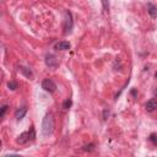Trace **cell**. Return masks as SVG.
Listing matches in <instances>:
<instances>
[{
	"instance_id": "6da1fadb",
	"label": "cell",
	"mask_w": 157,
	"mask_h": 157,
	"mask_svg": "<svg viewBox=\"0 0 157 157\" xmlns=\"http://www.w3.org/2000/svg\"><path fill=\"white\" fill-rule=\"evenodd\" d=\"M54 117L52 113H48L46 114V117L43 119V124H42V133H43V135H46V136H49V135L54 131Z\"/></svg>"
},
{
	"instance_id": "7a4b0ae2",
	"label": "cell",
	"mask_w": 157,
	"mask_h": 157,
	"mask_svg": "<svg viewBox=\"0 0 157 157\" xmlns=\"http://www.w3.org/2000/svg\"><path fill=\"white\" fill-rule=\"evenodd\" d=\"M35 138H36L35 128L31 127V129H29L28 131H25V133H22V134L18 135L17 139H16V142H17L18 145H25V144H27L28 141L35 140Z\"/></svg>"
},
{
	"instance_id": "3957f363",
	"label": "cell",
	"mask_w": 157,
	"mask_h": 157,
	"mask_svg": "<svg viewBox=\"0 0 157 157\" xmlns=\"http://www.w3.org/2000/svg\"><path fill=\"white\" fill-rule=\"evenodd\" d=\"M42 88H43L46 92L53 93L57 91V83L52 80V79H44L42 81Z\"/></svg>"
},
{
	"instance_id": "277c9868",
	"label": "cell",
	"mask_w": 157,
	"mask_h": 157,
	"mask_svg": "<svg viewBox=\"0 0 157 157\" xmlns=\"http://www.w3.org/2000/svg\"><path fill=\"white\" fill-rule=\"evenodd\" d=\"M72 25H74V21H72V15L70 11L65 13V20H64V29H65V33L70 32Z\"/></svg>"
},
{
	"instance_id": "5b68a950",
	"label": "cell",
	"mask_w": 157,
	"mask_h": 157,
	"mask_svg": "<svg viewBox=\"0 0 157 157\" xmlns=\"http://www.w3.org/2000/svg\"><path fill=\"white\" fill-rule=\"evenodd\" d=\"M46 64H47V66L50 68V69H55V68H58V65H59V61H58V59H57L53 54H48V55L46 57Z\"/></svg>"
},
{
	"instance_id": "8992f818",
	"label": "cell",
	"mask_w": 157,
	"mask_h": 157,
	"mask_svg": "<svg viewBox=\"0 0 157 157\" xmlns=\"http://www.w3.org/2000/svg\"><path fill=\"white\" fill-rule=\"evenodd\" d=\"M145 109L147 111V112H153V111H156L157 109V98L155 97V98H152V100H150L147 103L145 104Z\"/></svg>"
},
{
	"instance_id": "52a82bcc",
	"label": "cell",
	"mask_w": 157,
	"mask_h": 157,
	"mask_svg": "<svg viewBox=\"0 0 157 157\" xmlns=\"http://www.w3.org/2000/svg\"><path fill=\"white\" fill-rule=\"evenodd\" d=\"M54 48L57 50H68V49H70V43H69V42H65V41L58 42V43H55Z\"/></svg>"
},
{
	"instance_id": "ba28073f",
	"label": "cell",
	"mask_w": 157,
	"mask_h": 157,
	"mask_svg": "<svg viewBox=\"0 0 157 157\" xmlns=\"http://www.w3.org/2000/svg\"><path fill=\"white\" fill-rule=\"evenodd\" d=\"M26 113H27V108L26 107H20L17 111H16V113H15V118H16V120H21L25 116H26Z\"/></svg>"
},
{
	"instance_id": "9c48e42d",
	"label": "cell",
	"mask_w": 157,
	"mask_h": 157,
	"mask_svg": "<svg viewBox=\"0 0 157 157\" xmlns=\"http://www.w3.org/2000/svg\"><path fill=\"white\" fill-rule=\"evenodd\" d=\"M147 13L150 14V16L152 18H156L157 17V7L152 3H149L147 4Z\"/></svg>"
},
{
	"instance_id": "30bf717a",
	"label": "cell",
	"mask_w": 157,
	"mask_h": 157,
	"mask_svg": "<svg viewBox=\"0 0 157 157\" xmlns=\"http://www.w3.org/2000/svg\"><path fill=\"white\" fill-rule=\"evenodd\" d=\"M18 70H21V72H22V74H24L26 77H28V79H32V77H33V74H32V71H31V69L25 68V66H20Z\"/></svg>"
},
{
	"instance_id": "8fae6325",
	"label": "cell",
	"mask_w": 157,
	"mask_h": 157,
	"mask_svg": "<svg viewBox=\"0 0 157 157\" xmlns=\"http://www.w3.org/2000/svg\"><path fill=\"white\" fill-rule=\"evenodd\" d=\"M71 104H72V101L70 98H66L64 101V103H63V108H64V109H69L71 107Z\"/></svg>"
},
{
	"instance_id": "7c38bea8",
	"label": "cell",
	"mask_w": 157,
	"mask_h": 157,
	"mask_svg": "<svg viewBox=\"0 0 157 157\" xmlns=\"http://www.w3.org/2000/svg\"><path fill=\"white\" fill-rule=\"evenodd\" d=\"M149 140L156 146L157 145V134L156 133H152V134H150V138H149Z\"/></svg>"
},
{
	"instance_id": "4fadbf2b",
	"label": "cell",
	"mask_w": 157,
	"mask_h": 157,
	"mask_svg": "<svg viewBox=\"0 0 157 157\" xmlns=\"http://www.w3.org/2000/svg\"><path fill=\"white\" fill-rule=\"evenodd\" d=\"M7 87H9L10 90H13V91H14V90L17 88V83H16L15 81H10V82L7 83Z\"/></svg>"
},
{
	"instance_id": "5bb4252c",
	"label": "cell",
	"mask_w": 157,
	"mask_h": 157,
	"mask_svg": "<svg viewBox=\"0 0 157 157\" xmlns=\"http://www.w3.org/2000/svg\"><path fill=\"white\" fill-rule=\"evenodd\" d=\"M6 109H7V106H6V104H4V106L1 107V113H0V117H1V118H4L5 113H6Z\"/></svg>"
},
{
	"instance_id": "9a60e30c",
	"label": "cell",
	"mask_w": 157,
	"mask_h": 157,
	"mask_svg": "<svg viewBox=\"0 0 157 157\" xmlns=\"http://www.w3.org/2000/svg\"><path fill=\"white\" fill-rule=\"evenodd\" d=\"M93 147H95V145H93V144H90V145H86V146H85V149H83V150H86V151H92V150H93Z\"/></svg>"
},
{
	"instance_id": "2e32d148",
	"label": "cell",
	"mask_w": 157,
	"mask_h": 157,
	"mask_svg": "<svg viewBox=\"0 0 157 157\" xmlns=\"http://www.w3.org/2000/svg\"><path fill=\"white\" fill-rule=\"evenodd\" d=\"M103 1V6H104V10L106 11H108V4H107V0H102Z\"/></svg>"
},
{
	"instance_id": "e0dca14e",
	"label": "cell",
	"mask_w": 157,
	"mask_h": 157,
	"mask_svg": "<svg viewBox=\"0 0 157 157\" xmlns=\"http://www.w3.org/2000/svg\"><path fill=\"white\" fill-rule=\"evenodd\" d=\"M130 93H131V96H133V97H136V96H138V91L135 90V88H134V90H131V92H130Z\"/></svg>"
},
{
	"instance_id": "ac0fdd59",
	"label": "cell",
	"mask_w": 157,
	"mask_h": 157,
	"mask_svg": "<svg viewBox=\"0 0 157 157\" xmlns=\"http://www.w3.org/2000/svg\"><path fill=\"white\" fill-rule=\"evenodd\" d=\"M155 97H156V98H157V90H156V91H155Z\"/></svg>"
},
{
	"instance_id": "d6986e66",
	"label": "cell",
	"mask_w": 157,
	"mask_h": 157,
	"mask_svg": "<svg viewBox=\"0 0 157 157\" xmlns=\"http://www.w3.org/2000/svg\"><path fill=\"white\" fill-rule=\"evenodd\" d=\"M155 76H156V79H157V71H156V74H155Z\"/></svg>"
}]
</instances>
